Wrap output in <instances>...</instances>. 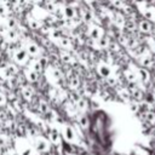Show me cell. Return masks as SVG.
Wrapping results in <instances>:
<instances>
[{"label":"cell","instance_id":"obj_4","mask_svg":"<svg viewBox=\"0 0 155 155\" xmlns=\"http://www.w3.org/2000/svg\"><path fill=\"white\" fill-rule=\"evenodd\" d=\"M50 136H51V140H52L53 143L59 142V137H61V136H59V131H58L57 128H52Z\"/></svg>","mask_w":155,"mask_h":155},{"label":"cell","instance_id":"obj_7","mask_svg":"<svg viewBox=\"0 0 155 155\" xmlns=\"http://www.w3.org/2000/svg\"><path fill=\"white\" fill-rule=\"evenodd\" d=\"M5 101H6V99H5L4 94H1V93H0V105H2V104L5 103Z\"/></svg>","mask_w":155,"mask_h":155},{"label":"cell","instance_id":"obj_6","mask_svg":"<svg viewBox=\"0 0 155 155\" xmlns=\"http://www.w3.org/2000/svg\"><path fill=\"white\" fill-rule=\"evenodd\" d=\"M140 27H142V30H144V31H148L149 30V24L147 22H142Z\"/></svg>","mask_w":155,"mask_h":155},{"label":"cell","instance_id":"obj_2","mask_svg":"<svg viewBox=\"0 0 155 155\" xmlns=\"http://www.w3.org/2000/svg\"><path fill=\"white\" fill-rule=\"evenodd\" d=\"M63 138H64L67 142H69V143L75 142V139H76V133H75V131H74V128H73L71 126H65V127L63 128Z\"/></svg>","mask_w":155,"mask_h":155},{"label":"cell","instance_id":"obj_3","mask_svg":"<svg viewBox=\"0 0 155 155\" xmlns=\"http://www.w3.org/2000/svg\"><path fill=\"white\" fill-rule=\"evenodd\" d=\"M17 151L19 155H33L34 153V149L31 145H29L28 143H24L22 145L17 144Z\"/></svg>","mask_w":155,"mask_h":155},{"label":"cell","instance_id":"obj_1","mask_svg":"<svg viewBox=\"0 0 155 155\" xmlns=\"http://www.w3.org/2000/svg\"><path fill=\"white\" fill-rule=\"evenodd\" d=\"M33 149L36 150L38 153H46L48 149H50V142L45 138H41V137H38L34 139L33 142Z\"/></svg>","mask_w":155,"mask_h":155},{"label":"cell","instance_id":"obj_5","mask_svg":"<svg viewBox=\"0 0 155 155\" xmlns=\"http://www.w3.org/2000/svg\"><path fill=\"white\" fill-rule=\"evenodd\" d=\"M80 125H81L82 127H87V126H88V119H87L86 116H82V117L80 119Z\"/></svg>","mask_w":155,"mask_h":155}]
</instances>
